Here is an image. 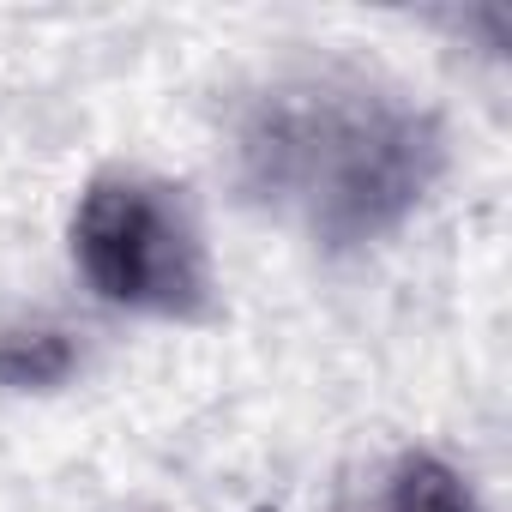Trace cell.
Here are the masks:
<instances>
[{
    "instance_id": "obj_1",
    "label": "cell",
    "mask_w": 512,
    "mask_h": 512,
    "mask_svg": "<svg viewBox=\"0 0 512 512\" xmlns=\"http://www.w3.org/2000/svg\"><path fill=\"white\" fill-rule=\"evenodd\" d=\"M235 163L247 199L290 211L326 253L392 235L440 181L446 133L362 79H278L241 109Z\"/></svg>"
},
{
    "instance_id": "obj_2",
    "label": "cell",
    "mask_w": 512,
    "mask_h": 512,
    "mask_svg": "<svg viewBox=\"0 0 512 512\" xmlns=\"http://www.w3.org/2000/svg\"><path fill=\"white\" fill-rule=\"evenodd\" d=\"M73 260L85 284L127 314L151 320H205L211 314V260L181 187L133 169H109L79 193Z\"/></svg>"
},
{
    "instance_id": "obj_3",
    "label": "cell",
    "mask_w": 512,
    "mask_h": 512,
    "mask_svg": "<svg viewBox=\"0 0 512 512\" xmlns=\"http://www.w3.org/2000/svg\"><path fill=\"white\" fill-rule=\"evenodd\" d=\"M85 350L49 320H0V392H55L79 374Z\"/></svg>"
},
{
    "instance_id": "obj_4",
    "label": "cell",
    "mask_w": 512,
    "mask_h": 512,
    "mask_svg": "<svg viewBox=\"0 0 512 512\" xmlns=\"http://www.w3.org/2000/svg\"><path fill=\"white\" fill-rule=\"evenodd\" d=\"M386 512H476V494H470V482H464L446 458L410 452V458H398V470H392Z\"/></svg>"
}]
</instances>
